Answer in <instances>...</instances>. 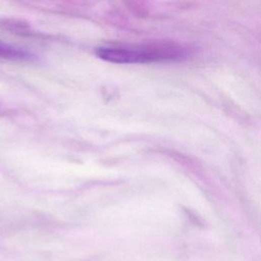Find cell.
<instances>
[{
    "label": "cell",
    "instance_id": "obj_1",
    "mask_svg": "<svg viewBox=\"0 0 261 261\" xmlns=\"http://www.w3.org/2000/svg\"><path fill=\"white\" fill-rule=\"evenodd\" d=\"M96 55L113 63H150L173 61L185 58L187 49L173 42H152L145 44L100 47Z\"/></svg>",
    "mask_w": 261,
    "mask_h": 261
},
{
    "label": "cell",
    "instance_id": "obj_2",
    "mask_svg": "<svg viewBox=\"0 0 261 261\" xmlns=\"http://www.w3.org/2000/svg\"><path fill=\"white\" fill-rule=\"evenodd\" d=\"M30 53L27 51L0 41V58L11 60H28L30 59Z\"/></svg>",
    "mask_w": 261,
    "mask_h": 261
}]
</instances>
